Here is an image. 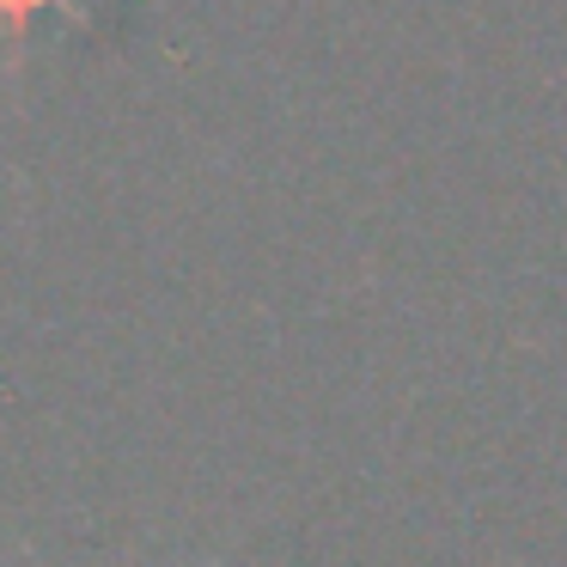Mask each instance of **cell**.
<instances>
[{
    "label": "cell",
    "instance_id": "2",
    "mask_svg": "<svg viewBox=\"0 0 567 567\" xmlns=\"http://www.w3.org/2000/svg\"><path fill=\"white\" fill-rule=\"evenodd\" d=\"M202 567H220V561H202Z\"/></svg>",
    "mask_w": 567,
    "mask_h": 567
},
{
    "label": "cell",
    "instance_id": "1",
    "mask_svg": "<svg viewBox=\"0 0 567 567\" xmlns=\"http://www.w3.org/2000/svg\"><path fill=\"white\" fill-rule=\"evenodd\" d=\"M38 7H55V0H0V19H7L13 31H25V19L38 13Z\"/></svg>",
    "mask_w": 567,
    "mask_h": 567
}]
</instances>
